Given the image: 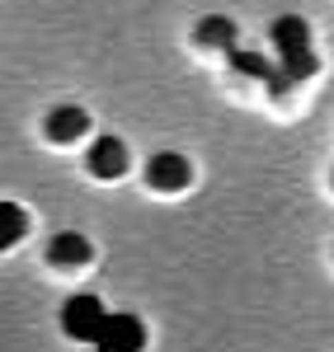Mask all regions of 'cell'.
<instances>
[{
    "label": "cell",
    "mask_w": 334,
    "mask_h": 352,
    "mask_svg": "<svg viewBox=\"0 0 334 352\" xmlns=\"http://www.w3.org/2000/svg\"><path fill=\"white\" fill-rule=\"evenodd\" d=\"M85 164H90V174H99V179H118V174L127 169V146H123L118 136H94L90 151H85Z\"/></svg>",
    "instance_id": "cell-5"
},
{
    "label": "cell",
    "mask_w": 334,
    "mask_h": 352,
    "mask_svg": "<svg viewBox=\"0 0 334 352\" xmlns=\"http://www.w3.org/2000/svg\"><path fill=\"white\" fill-rule=\"evenodd\" d=\"M189 179H194V164L184 160L179 151H156L151 164H146V184L156 192H184Z\"/></svg>",
    "instance_id": "cell-4"
},
{
    "label": "cell",
    "mask_w": 334,
    "mask_h": 352,
    "mask_svg": "<svg viewBox=\"0 0 334 352\" xmlns=\"http://www.w3.org/2000/svg\"><path fill=\"white\" fill-rule=\"evenodd\" d=\"M24 235H28V212L19 202H0V254L14 249Z\"/></svg>",
    "instance_id": "cell-9"
},
{
    "label": "cell",
    "mask_w": 334,
    "mask_h": 352,
    "mask_svg": "<svg viewBox=\"0 0 334 352\" xmlns=\"http://www.w3.org/2000/svg\"><path fill=\"white\" fill-rule=\"evenodd\" d=\"M104 305H99V296H71L66 305H61V329H66V338H76V343H94V333H99V324H104Z\"/></svg>",
    "instance_id": "cell-3"
},
{
    "label": "cell",
    "mask_w": 334,
    "mask_h": 352,
    "mask_svg": "<svg viewBox=\"0 0 334 352\" xmlns=\"http://www.w3.org/2000/svg\"><path fill=\"white\" fill-rule=\"evenodd\" d=\"M194 38L202 47H226V52H236V24H231L226 14H207V19L194 28Z\"/></svg>",
    "instance_id": "cell-8"
},
{
    "label": "cell",
    "mask_w": 334,
    "mask_h": 352,
    "mask_svg": "<svg viewBox=\"0 0 334 352\" xmlns=\"http://www.w3.org/2000/svg\"><path fill=\"white\" fill-rule=\"evenodd\" d=\"M146 348V324L137 315L118 310V315H104V324L94 333V352H141Z\"/></svg>",
    "instance_id": "cell-2"
},
{
    "label": "cell",
    "mask_w": 334,
    "mask_h": 352,
    "mask_svg": "<svg viewBox=\"0 0 334 352\" xmlns=\"http://www.w3.org/2000/svg\"><path fill=\"white\" fill-rule=\"evenodd\" d=\"M90 132V113L76 109V104H61V109L48 113V136L52 141H81Z\"/></svg>",
    "instance_id": "cell-7"
},
{
    "label": "cell",
    "mask_w": 334,
    "mask_h": 352,
    "mask_svg": "<svg viewBox=\"0 0 334 352\" xmlns=\"http://www.w3.org/2000/svg\"><path fill=\"white\" fill-rule=\"evenodd\" d=\"M269 38H273V47H278V56H282V76L292 85H302V80H311L315 76V52H311V24L302 19V14H278L273 24H269Z\"/></svg>",
    "instance_id": "cell-1"
},
{
    "label": "cell",
    "mask_w": 334,
    "mask_h": 352,
    "mask_svg": "<svg viewBox=\"0 0 334 352\" xmlns=\"http://www.w3.org/2000/svg\"><path fill=\"white\" fill-rule=\"evenodd\" d=\"M48 258H52L56 268H85L90 263V240H85L81 230H61L48 244Z\"/></svg>",
    "instance_id": "cell-6"
},
{
    "label": "cell",
    "mask_w": 334,
    "mask_h": 352,
    "mask_svg": "<svg viewBox=\"0 0 334 352\" xmlns=\"http://www.w3.org/2000/svg\"><path fill=\"white\" fill-rule=\"evenodd\" d=\"M231 71H236V76H250V80H269V76H273L278 66H269V56L236 47V52H231Z\"/></svg>",
    "instance_id": "cell-10"
}]
</instances>
